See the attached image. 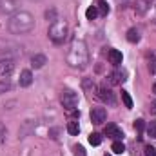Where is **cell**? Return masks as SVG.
Returning <instances> with one entry per match:
<instances>
[{
  "label": "cell",
  "instance_id": "obj_1",
  "mask_svg": "<svg viewBox=\"0 0 156 156\" xmlns=\"http://www.w3.org/2000/svg\"><path fill=\"white\" fill-rule=\"evenodd\" d=\"M7 29L11 35H27L35 29V16L27 11H16L9 16Z\"/></svg>",
  "mask_w": 156,
  "mask_h": 156
},
{
  "label": "cell",
  "instance_id": "obj_2",
  "mask_svg": "<svg viewBox=\"0 0 156 156\" xmlns=\"http://www.w3.org/2000/svg\"><path fill=\"white\" fill-rule=\"evenodd\" d=\"M67 64L71 67H85L89 64V49L82 38H73L67 51Z\"/></svg>",
  "mask_w": 156,
  "mask_h": 156
},
{
  "label": "cell",
  "instance_id": "obj_3",
  "mask_svg": "<svg viewBox=\"0 0 156 156\" xmlns=\"http://www.w3.org/2000/svg\"><path fill=\"white\" fill-rule=\"evenodd\" d=\"M67 31H69L67 22L58 18L56 22H53L49 26V38L53 40L55 44H64V40L67 38Z\"/></svg>",
  "mask_w": 156,
  "mask_h": 156
},
{
  "label": "cell",
  "instance_id": "obj_4",
  "mask_svg": "<svg viewBox=\"0 0 156 156\" xmlns=\"http://www.w3.org/2000/svg\"><path fill=\"white\" fill-rule=\"evenodd\" d=\"M0 56L2 58H18V56H22V47L9 38H0Z\"/></svg>",
  "mask_w": 156,
  "mask_h": 156
},
{
  "label": "cell",
  "instance_id": "obj_5",
  "mask_svg": "<svg viewBox=\"0 0 156 156\" xmlns=\"http://www.w3.org/2000/svg\"><path fill=\"white\" fill-rule=\"evenodd\" d=\"M60 100H62V105H64L67 111H75L78 107V94L75 91H71V89L64 91L62 96H60Z\"/></svg>",
  "mask_w": 156,
  "mask_h": 156
},
{
  "label": "cell",
  "instance_id": "obj_6",
  "mask_svg": "<svg viewBox=\"0 0 156 156\" xmlns=\"http://www.w3.org/2000/svg\"><path fill=\"white\" fill-rule=\"evenodd\" d=\"M96 93H98V98H100L102 102H105V104H109V105H115V104H116V98H115L113 91L107 87V83H102Z\"/></svg>",
  "mask_w": 156,
  "mask_h": 156
},
{
  "label": "cell",
  "instance_id": "obj_7",
  "mask_svg": "<svg viewBox=\"0 0 156 156\" xmlns=\"http://www.w3.org/2000/svg\"><path fill=\"white\" fill-rule=\"evenodd\" d=\"M107 120V111L104 107H93L91 109V122L94 125H102Z\"/></svg>",
  "mask_w": 156,
  "mask_h": 156
},
{
  "label": "cell",
  "instance_id": "obj_8",
  "mask_svg": "<svg viewBox=\"0 0 156 156\" xmlns=\"http://www.w3.org/2000/svg\"><path fill=\"white\" fill-rule=\"evenodd\" d=\"M104 133H105V136H107V138H111V140H115V142L123 138L122 129H120L118 125H115V123H109V125L105 127V131H104Z\"/></svg>",
  "mask_w": 156,
  "mask_h": 156
},
{
  "label": "cell",
  "instance_id": "obj_9",
  "mask_svg": "<svg viewBox=\"0 0 156 156\" xmlns=\"http://www.w3.org/2000/svg\"><path fill=\"white\" fill-rule=\"evenodd\" d=\"M15 71V62L11 58H2L0 60V76H9Z\"/></svg>",
  "mask_w": 156,
  "mask_h": 156
},
{
  "label": "cell",
  "instance_id": "obj_10",
  "mask_svg": "<svg viewBox=\"0 0 156 156\" xmlns=\"http://www.w3.org/2000/svg\"><path fill=\"white\" fill-rule=\"evenodd\" d=\"M16 13V0H0V15Z\"/></svg>",
  "mask_w": 156,
  "mask_h": 156
},
{
  "label": "cell",
  "instance_id": "obj_11",
  "mask_svg": "<svg viewBox=\"0 0 156 156\" xmlns=\"http://www.w3.org/2000/svg\"><path fill=\"white\" fill-rule=\"evenodd\" d=\"M35 127H37V123L33 122V120H27V122H24V127L20 129V138H26L27 134H31L33 131H35Z\"/></svg>",
  "mask_w": 156,
  "mask_h": 156
},
{
  "label": "cell",
  "instance_id": "obj_12",
  "mask_svg": "<svg viewBox=\"0 0 156 156\" xmlns=\"http://www.w3.org/2000/svg\"><path fill=\"white\" fill-rule=\"evenodd\" d=\"M31 83H33V73L29 69L22 71L20 73V87H29Z\"/></svg>",
  "mask_w": 156,
  "mask_h": 156
},
{
  "label": "cell",
  "instance_id": "obj_13",
  "mask_svg": "<svg viewBox=\"0 0 156 156\" xmlns=\"http://www.w3.org/2000/svg\"><path fill=\"white\" fill-rule=\"evenodd\" d=\"M45 64H47L45 55H33V56H31V66H33L35 69H42Z\"/></svg>",
  "mask_w": 156,
  "mask_h": 156
},
{
  "label": "cell",
  "instance_id": "obj_14",
  "mask_svg": "<svg viewBox=\"0 0 156 156\" xmlns=\"http://www.w3.org/2000/svg\"><path fill=\"white\" fill-rule=\"evenodd\" d=\"M107 58H109V62H111L113 66H120V64H122V53H120L118 49H109Z\"/></svg>",
  "mask_w": 156,
  "mask_h": 156
},
{
  "label": "cell",
  "instance_id": "obj_15",
  "mask_svg": "<svg viewBox=\"0 0 156 156\" xmlns=\"http://www.w3.org/2000/svg\"><path fill=\"white\" fill-rule=\"evenodd\" d=\"M109 82H111V83H122V82H125V73H122V71H113V73L109 75Z\"/></svg>",
  "mask_w": 156,
  "mask_h": 156
},
{
  "label": "cell",
  "instance_id": "obj_16",
  "mask_svg": "<svg viewBox=\"0 0 156 156\" xmlns=\"http://www.w3.org/2000/svg\"><path fill=\"white\" fill-rule=\"evenodd\" d=\"M127 40H129L131 44L140 42V31H138V29H134V27H131V29L127 31Z\"/></svg>",
  "mask_w": 156,
  "mask_h": 156
},
{
  "label": "cell",
  "instance_id": "obj_17",
  "mask_svg": "<svg viewBox=\"0 0 156 156\" xmlns=\"http://www.w3.org/2000/svg\"><path fill=\"white\" fill-rule=\"evenodd\" d=\"M147 67H149L151 75L156 73V55L154 53H149V55H147Z\"/></svg>",
  "mask_w": 156,
  "mask_h": 156
},
{
  "label": "cell",
  "instance_id": "obj_18",
  "mask_svg": "<svg viewBox=\"0 0 156 156\" xmlns=\"http://www.w3.org/2000/svg\"><path fill=\"white\" fill-rule=\"evenodd\" d=\"M96 9H98V15H102V16H107V13H109V5L105 0H98Z\"/></svg>",
  "mask_w": 156,
  "mask_h": 156
},
{
  "label": "cell",
  "instance_id": "obj_19",
  "mask_svg": "<svg viewBox=\"0 0 156 156\" xmlns=\"http://www.w3.org/2000/svg\"><path fill=\"white\" fill-rule=\"evenodd\" d=\"M82 85H83V89H85V91H87L89 94H91V93H96V91H98V87H96V85L93 83V80H89V78H85Z\"/></svg>",
  "mask_w": 156,
  "mask_h": 156
},
{
  "label": "cell",
  "instance_id": "obj_20",
  "mask_svg": "<svg viewBox=\"0 0 156 156\" xmlns=\"http://www.w3.org/2000/svg\"><path fill=\"white\" fill-rule=\"evenodd\" d=\"M67 133H69V134H73V136L80 133V125H78V122H75V120H71V122L67 123Z\"/></svg>",
  "mask_w": 156,
  "mask_h": 156
},
{
  "label": "cell",
  "instance_id": "obj_21",
  "mask_svg": "<svg viewBox=\"0 0 156 156\" xmlns=\"http://www.w3.org/2000/svg\"><path fill=\"white\" fill-rule=\"evenodd\" d=\"M111 149H113V153H115V154H123V151H125V145L122 144V140H116V142L113 144V147H111Z\"/></svg>",
  "mask_w": 156,
  "mask_h": 156
},
{
  "label": "cell",
  "instance_id": "obj_22",
  "mask_svg": "<svg viewBox=\"0 0 156 156\" xmlns=\"http://www.w3.org/2000/svg\"><path fill=\"white\" fill-rule=\"evenodd\" d=\"M85 16H87V20H94V18L98 16V9H96L94 5L87 7V11H85Z\"/></svg>",
  "mask_w": 156,
  "mask_h": 156
},
{
  "label": "cell",
  "instance_id": "obj_23",
  "mask_svg": "<svg viewBox=\"0 0 156 156\" xmlns=\"http://www.w3.org/2000/svg\"><path fill=\"white\" fill-rule=\"evenodd\" d=\"M122 100H123V105H125L127 109H131V107H133V98L129 96V93H127V91H122Z\"/></svg>",
  "mask_w": 156,
  "mask_h": 156
},
{
  "label": "cell",
  "instance_id": "obj_24",
  "mask_svg": "<svg viewBox=\"0 0 156 156\" xmlns=\"http://www.w3.org/2000/svg\"><path fill=\"white\" fill-rule=\"evenodd\" d=\"M89 144H91V145H100V144H102V136H100L98 133L89 134Z\"/></svg>",
  "mask_w": 156,
  "mask_h": 156
},
{
  "label": "cell",
  "instance_id": "obj_25",
  "mask_svg": "<svg viewBox=\"0 0 156 156\" xmlns=\"http://www.w3.org/2000/svg\"><path fill=\"white\" fill-rule=\"evenodd\" d=\"M7 91H11V82H9L7 78H4V80L0 82V94H4V93H7Z\"/></svg>",
  "mask_w": 156,
  "mask_h": 156
},
{
  "label": "cell",
  "instance_id": "obj_26",
  "mask_svg": "<svg viewBox=\"0 0 156 156\" xmlns=\"http://www.w3.org/2000/svg\"><path fill=\"white\" fill-rule=\"evenodd\" d=\"M45 18H47V22H56L58 18H56V11L55 9H49V11H45Z\"/></svg>",
  "mask_w": 156,
  "mask_h": 156
},
{
  "label": "cell",
  "instance_id": "obj_27",
  "mask_svg": "<svg viewBox=\"0 0 156 156\" xmlns=\"http://www.w3.org/2000/svg\"><path fill=\"white\" fill-rule=\"evenodd\" d=\"M134 129H136L138 134H142L144 129H145V122H144V120H136V122H134Z\"/></svg>",
  "mask_w": 156,
  "mask_h": 156
},
{
  "label": "cell",
  "instance_id": "obj_28",
  "mask_svg": "<svg viewBox=\"0 0 156 156\" xmlns=\"http://www.w3.org/2000/svg\"><path fill=\"white\" fill-rule=\"evenodd\" d=\"M147 134H149L151 138H156V122H151V123L147 125Z\"/></svg>",
  "mask_w": 156,
  "mask_h": 156
},
{
  "label": "cell",
  "instance_id": "obj_29",
  "mask_svg": "<svg viewBox=\"0 0 156 156\" xmlns=\"http://www.w3.org/2000/svg\"><path fill=\"white\" fill-rule=\"evenodd\" d=\"M5 136H7V129H5V125L0 122V144L5 142Z\"/></svg>",
  "mask_w": 156,
  "mask_h": 156
},
{
  "label": "cell",
  "instance_id": "obj_30",
  "mask_svg": "<svg viewBox=\"0 0 156 156\" xmlns=\"http://www.w3.org/2000/svg\"><path fill=\"white\" fill-rule=\"evenodd\" d=\"M73 151H75V156H87V154H85V149H83L82 145H75V147H73Z\"/></svg>",
  "mask_w": 156,
  "mask_h": 156
},
{
  "label": "cell",
  "instance_id": "obj_31",
  "mask_svg": "<svg viewBox=\"0 0 156 156\" xmlns=\"http://www.w3.org/2000/svg\"><path fill=\"white\" fill-rule=\"evenodd\" d=\"M144 154L145 156H156V149L153 147V145H147V147L144 149Z\"/></svg>",
  "mask_w": 156,
  "mask_h": 156
},
{
  "label": "cell",
  "instance_id": "obj_32",
  "mask_svg": "<svg viewBox=\"0 0 156 156\" xmlns=\"http://www.w3.org/2000/svg\"><path fill=\"white\" fill-rule=\"evenodd\" d=\"M58 134H60V129H56V127L49 131V136H51L53 140H58Z\"/></svg>",
  "mask_w": 156,
  "mask_h": 156
},
{
  "label": "cell",
  "instance_id": "obj_33",
  "mask_svg": "<svg viewBox=\"0 0 156 156\" xmlns=\"http://www.w3.org/2000/svg\"><path fill=\"white\" fill-rule=\"evenodd\" d=\"M151 113H153V115H156V100L151 104Z\"/></svg>",
  "mask_w": 156,
  "mask_h": 156
},
{
  "label": "cell",
  "instance_id": "obj_34",
  "mask_svg": "<svg viewBox=\"0 0 156 156\" xmlns=\"http://www.w3.org/2000/svg\"><path fill=\"white\" fill-rule=\"evenodd\" d=\"M153 91H154V93H156V83H154V85H153Z\"/></svg>",
  "mask_w": 156,
  "mask_h": 156
},
{
  "label": "cell",
  "instance_id": "obj_35",
  "mask_svg": "<svg viewBox=\"0 0 156 156\" xmlns=\"http://www.w3.org/2000/svg\"><path fill=\"white\" fill-rule=\"evenodd\" d=\"M107 156H109V154H107Z\"/></svg>",
  "mask_w": 156,
  "mask_h": 156
}]
</instances>
